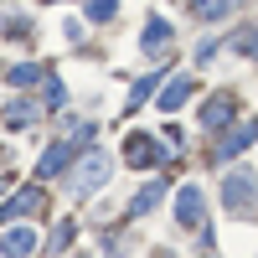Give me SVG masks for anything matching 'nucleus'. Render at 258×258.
Returning <instances> with one entry per match:
<instances>
[{
  "label": "nucleus",
  "mask_w": 258,
  "mask_h": 258,
  "mask_svg": "<svg viewBox=\"0 0 258 258\" xmlns=\"http://www.w3.org/2000/svg\"><path fill=\"white\" fill-rule=\"evenodd\" d=\"M109 170H114V160L103 155V150H88V155L73 165V197H93V191L109 181Z\"/></svg>",
  "instance_id": "nucleus-2"
},
{
  "label": "nucleus",
  "mask_w": 258,
  "mask_h": 258,
  "mask_svg": "<svg viewBox=\"0 0 258 258\" xmlns=\"http://www.w3.org/2000/svg\"><path fill=\"white\" fill-rule=\"evenodd\" d=\"M88 16L93 21H114L119 16V0H88Z\"/></svg>",
  "instance_id": "nucleus-15"
},
{
  "label": "nucleus",
  "mask_w": 258,
  "mask_h": 258,
  "mask_svg": "<svg viewBox=\"0 0 258 258\" xmlns=\"http://www.w3.org/2000/svg\"><path fill=\"white\" fill-rule=\"evenodd\" d=\"M140 41H145V52L155 57V47H165V41H170V21H150V26H145V36H140Z\"/></svg>",
  "instance_id": "nucleus-12"
},
{
  "label": "nucleus",
  "mask_w": 258,
  "mask_h": 258,
  "mask_svg": "<svg viewBox=\"0 0 258 258\" xmlns=\"http://www.w3.org/2000/svg\"><path fill=\"white\" fill-rule=\"evenodd\" d=\"M6 119H11V124H26V119H36V103H11V109H6Z\"/></svg>",
  "instance_id": "nucleus-16"
},
{
  "label": "nucleus",
  "mask_w": 258,
  "mask_h": 258,
  "mask_svg": "<svg viewBox=\"0 0 258 258\" xmlns=\"http://www.w3.org/2000/svg\"><path fill=\"white\" fill-rule=\"evenodd\" d=\"M160 197H165V181L155 176L150 186H140V197H135V202H129V217H145V212H155V207H160Z\"/></svg>",
  "instance_id": "nucleus-6"
},
{
  "label": "nucleus",
  "mask_w": 258,
  "mask_h": 258,
  "mask_svg": "<svg viewBox=\"0 0 258 258\" xmlns=\"http://www.w3.org/2000/svg\"><path fill=\"white\" fill-rule=\"evenodd\" d=\"M73 232H78L73 222H62V227H57V238H52V248H68V243H73Z\"/></svg>",
  "instance_id": "nucleus-18"
},
{
  "label": "nucleus",
  "mask_w": 258,
  "mask_h": 258,
  "mask_svg": "<svg viewBox=\"0 0 258 258\" xmlns=\"http://www.w3.org/2000/svg\"><path fill=\"white\" fill-rule=\"evenodd\" d=\"M31 212H41V191H16V197L6 202V207H0V222H11V217H31Z\"/></svg>",
  "instance_id": "nucleus-5"
},
{
  "label": "nucleus",
  "mask_w": 258,
  "mask_h": 258,
  "mask_svg": "<svg viewBox=\"0 0 258 258\" xmlns=\"http://www.w3.org/2000/svg\"><path fill=\"white\" fill-rule=\"evenodd\" d=\"M243 47H258V36H243Z\"/></svg>",
  "instance_id": "nucleus-19"
},
{
  "label": "nucleus",
  "mask_w": 258,
  "mask_h": 258,
  "mask_svg": "<svg viewBox=\"0 0 258 258\" xmlns=\"http://www.w3.org/2000/svg\"><path fill=\"white\" fill-rule=\"evenodd\" d=\"M191 16H202V21H222V16H227V0H191Z\"/></svg>",
  "instance_id": "nucleus-13"
},
{
  "label": "nucleus",
  "mask_w": 258,
  "mask_h": 258,
  "mask_svg": "<svg viewBox=\"0 0 258 258\" xmlns=\"http://www.w3.org/2000/svg\"><path fill=\"white\" fill-rule=\"evenodd\" d=\"M191 93H197V88H191V78H176V83H165V93H160V109H165V114H176V109H181V103H186Z\"/></svg>",
  "instance_id": "nucleus-8"
},
{
  "label": "nucleus",
  "mask_w": 258,
  "mask_h": 258,
  "mask_svg": "<svg viewBox=\"0 0 258 258\" xmlns=\"http://www.w3.org/2000/svg\"><path fill=\"white\" fill-rule=\"evenodd\" d=\"M248 145H253V129H248V124H238V129H232V135L217 145V155L227 160V155H238V150H248Z\"/></svg>",
  "instance_id": "nucleus-11"
},
{
  "label": "nucleus",
  "mask_w": 258,
  "mask_h": 258,
  "mask_svg": "<svg viewBox=\"0 0 258 258\" xmlns=\"http://www.w3.org/2000/svg\"><path fill=\"white\" fill-rule=\"evenodd\" d=\"M124 160L145 170V165H160V160H165V150H160L155 140H150V135H129V145H124Z\"/></svg>",
  "instance_id": "nucleus-4"
},
{
  "label": "nucleus",
  "mask_w": 258,
  "mask_h": 258,
  "mask_svg": "<svg viewBox=\"0 0 258 258\" xmlns=\"http://www.w3.org/2000/svg\"><path fill=\"white\" fill-rule=\"evenodd\" d=\"M11 83H16V88H31V83H41V68H36V62H16Z\"/></svg>",
  "instance_id": "nucleus-14"
},
{
  "label": "nucleus",
  "mask_w": 258,
  "mask_h": 258,
  "mask_svg": "<svg viewBox=\"0 0 258 258\" xmlns=\"http://www.w3.org/2000/svg\"><path fill=\"white\" fill-rule=\"evenodd\" d=\"M78 145H83V140H73V135H68V140H62L57 150H47V155H41V165H36V176H57V170H62V160H68Z\"/></svg>",
  "instance_id": "nucleus-7"
},
{
  "label": "nucleus",
  "mask_w": 258,
  "mask_h": 258,
  "mask_svg": "<svg viewBox=\"0 0 258 258\" xmlns=\"http://www.w3.org/2000/svg\"><path fill=\"white\" fill-rule=\"evenodd\" d=\"M222 202L238 212V217H258V176L238 165V170L222 181Z\"/></svg>",
  "instance_id": "nucleus-1"
},
{
  "label": "nucleus",
  "mask_w": 258,
  "mask_h": 258,
  "mask_svg": "<svg viewBox=\"0 0 258 258\" xmlns=\"http://www.w3.org/2000/svg\"><path fill=\"white\" fill-rule=\"evenodd\" d=\"M31 248H36V232L31 227H16V232L0 238V253H31Z\"/></svg>",
  "instance_id": "nucleus-10"
},
{
  "label": "nucleus",
  "mask_w": 258,
  "mask_h": 258,
  "mask_svg": "<svg viewBox=\"0 0 258 258\" xmlns=\"http://www.w3.org/2000/svg\"><path fill=\"white\" fill-rule=\"evenodd\" d=\"M150 93H155V78H145V83H135V93H129V103H145Z\"/></svg>",
  "instance_id": "nucleus-17"
},
{
  "label": "nucleus",
  "mask_w": 258,
  "mask_h": 258,
  "mask_svg": "<svg viewBox=\"0 0 258 258\" xmlns=\"http://www.w3.org/2000/svg\"><path fill=\"white\" fill-rule=\"evenodd\" d=\"M176 222H181V227H202V222H207V202H202L197 186H181V191H176Z\"/></svg>",
  "instance_id": "nucleus-3"
},
{
  "label": "nucleus",
  "mask_w": 258,
  "mask_h": 258,
  "mask_svg": "<svg viewBox=\"0 0 258 258\" xmlns=\"http://www.w3.org/2000/svg\"><path fill=\"white\" fill-rule=\"evenodd\" d=\"M232 109H238V103H232V93L212 98L207 109H202V124H207V129H217V124H227V119H232Z\"/></svg>",
  "instance_id": "nucleus-9"
}]
</instances>
